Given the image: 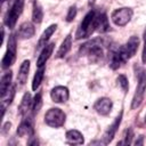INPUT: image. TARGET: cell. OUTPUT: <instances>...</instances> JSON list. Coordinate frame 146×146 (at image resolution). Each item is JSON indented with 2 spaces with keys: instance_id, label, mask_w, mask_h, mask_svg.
<instances>
[{
  "instance_id": "30",
  "label": "cell",
  "mask_w": 146,
  "mask_h": 146,
  "mask_svg": "<svg viewBox=\"0 0 146 146\" xmlns=\"http://www.w3.org/2000/svg\"><path fill=\"white\" fill-rule=\"evenodd\" d=\"M143 139H144V136H139V139L136 140V145H143Z\"/></svg>"
},
{
  "instance_id": "1",
  "label": "cell",
  "mask_w": 146,
  "mask_h": 146,
  "mask_svg": "<svg viewBox=\"0 0 146 146\" xmlns=\"http://www.w3.org/2000/svg\"><path fill=\"white\" fill-rule=\"evenodd\" d=\"M103 41L102 39H92L84 44H82L80 51L82 55H86L90 58L91 62H98L103 58L104 56V50H103Z\"/></svg>"
},
{
  "instance_id": "3",
  "label": "cell",
  "mask_w": 146,
  "mask_h": 146,
  "mask_svg": "<svg viewBox=\"0 0 146 146\" xmlns=\"http://www.w3.org/2000/svg\"><path fill=\"white\" fill-rule=\"evenodd\" d=\"M145 91H146V71H141L138 75V86L136 88V91H135V95L132 98V103H131L132 110L137 108L141 104V102L144 99Z\"/></svg>"
},
{
  "instance_id": "2",
  "label": "cell",
  "mask_w": 146,
  "mask_h": 146,
  "mask_svg": "<svg viewBox=\"0 0 146 146\" xmlns=\"http://www.w3.org/2000/svg\"><path fill=\"white\" fill-rule=\"evenodd\" d=\"M95 31H96V13L91 10L84 16L83 21L81 22L80 27L76 32V39L88 38Z\"/></svg>"
},
{
  "instance_id": "16",
  "label": "cell",
  "mask_w": 146,
  "mask_h": 146,
  "mask_svg": "<svg viewBox=\"0 0 146 146\" xmlns=\"http://www.w3.org/2000/svg\"><path fill=\"white\" fill-rule=\"evenodd\" d=\"M71 47H72V35L68 34V35L64 39V41L62 42V44H60V47H59V49H58V51H57V54H56V57H57V58L64 57V56L71 50Z\"/></svg>"
},
{
  "instance_id": "31",
  "label": "cell",
  "mask_w": 146,
  "mask_h": 146,
  "mask_svg": "<svg viewBox=\"0 0 146 146\" xmlns=\"http://www.w3.org/2000/svg\"><path fill=\"white\" fill-rule=\"evenodd\" d=\"M144 41H146V29L144 31Z\"/></svg>"
},
{
  "instance_id": "28",
  "label": "cell",
  "mask_w": 146,
  "mask_h": 146,
  "mask_svg": "<svg viewBox=\"0 0 146 146\" xmlns=\"http://www.w3.org/2000/svg\"><path fill=\"white\" fill-rule=\"evenodd\" d=\"M141 60H143V63H145V64H146V41H145V46H144V49H143Z\"/></svg>"
},
{
  "instance_id": "18",
  "label": "cell",
  "mask_w": 146,
  "mask_h": 146,
  "mask_svg": "<svg viewBox=\"0 0 146 146\" xmlns=\"http://www.w3.org/2000/svg\"><path fill=\"white\" fill-rule=\"evenodd\" d=\"M33 128L30 122L24 121L17 128V135L19 137H33Z\"/></svg>"
},
{
  "instance_id": "11",
  "label": "cell",
  "mask_w": 146,
  "mask_h": 146,
  "mask_svg": "<svg viewBox=\"0 0 146 146\" xmlns=\"http://www.w3.org/2000/svg\"><path fill=\"white\" fill-rule=\"evenodd\" d=\"M121 120H122V112H120V114L115 117L114 122L111 124V127H108V129L104 133V137H103L104 138V144H108V143L112 141V139L114 138V136H115V133L117 131V128H119V125L121 123Z\"/></svg>"
},
{
  "instance_id": "27",
  "label": "cell",
  "mask_w": 146,
  "mask_h": 146,
  "mask_svg": "<svg viewBox=\"0 0 146 146\" xmlns=\"http://www.w3.org/2000/svg\"><path fill=\"white\" fill-rule=\"evenodd\" d=\"M132 137H133V131H132V129H128L127 132H125V137H124V144H127V145L131 144Z\"/></svg>"
},
{
  "instance_id": "4",
  "label": "cell",
  "mask_w": 146,
  "mask_h": 146,
  "mask_svg": "<svg viewBox=\"0 0 146 146\" xmlns=\"http://www.w3.org/2000/svg\"><path fill=\"white\" fill-rule=\"evenodd\" d=\"M23 8H24V0H15V2L13 3L10 10H8L5 18V23L9 29H13L15 26L18 17L23 11Z\"/></svg>"
},
{
  "instance_id": "26",
  "label": "cell",
  "mask_w": 146,
  "mask_h": 146,
  "mask_svg": "<svg viewBox=\"0 0 146 146\" xmlns=\"http://www.w3.org/2000/svg\"><path fill=\"white\" fill-rule=\"evenodd\" d=\"M75 16H76V7L73 6V7H71V8L68 9V13H67V15H66V21H67V22H72Z\"/></svg>"
},
{
  "instance_id": "15",
  "label": "cell",
  "mask_w": 146,
  "mask_h": 146,
  "mask_svg": "<svg viewBox=\"0 0 146 146\" xmlns=\"http://www.w3.org/2000/svg\"><path fill=\"white\" fill-rule=\"evenodd\" d=\"M29 71H30V60H24L19 66V71H18V75H17V81L21 84H24L27 81Z\"/></svg>"
},
{
  "instance_id": "7",
  "label": "cell",
  "mask_w": 146,
  "mask_h": 146,
  "mask_svg": "<svg viewBox=\"0 0 146 146\" xmlns=\"http://www.w3.org/2000/svg\"><path fill=\"white\" fill-rule=\"evenodd\" d=\"M132 17V10L130 8H119V9H115L112 15H111V18L113 21V23L117 26H124L127 25L130 19Z\"/></svg>"
},
{
  "instance_id": "13",
  "label": "cell",
  "mask_w": 146,
  "mask_h": 146,
  "mask_svg": "<svg viewBox=\"0 0 146 146\" xmlns=\"http://www.w3.org/2000/svg\"><path fill=\"white\" fill-rule=\"evenodd\" d=\"M34 26L32 23L30 22H24L21 26H19V30H18V35L22 38V39H30L34 35Z\"/></svg>"
},
{
  "instance_id": "24",
  "label": "cell",
  "mask_w": 146,
  "mask_h": 146,
  "mask_svg": "<svg viewBox=\"0 0 146 146\" xmlns=\"http://www.w3.org/2000/svg\"><path fill=\"white\" fill-rule=\"evenodd\" d=\"M41 105H42L41 94H40V92H38V94L35 95V97H34L33 102H32V110H33V112H34V113H36V112L40 110Z\"/></svg>"
},
{
  "instance_id": "20",
  "label": "cell",
  "mask_w": 146,
  "mask_h": 146,
  "mask_svg": "<svg viewBox=\"0 0 146 146\" xmlns=\"http://www.w3.org/2000/svg\"><path fill=\"white\" fill-rule=\"evenodd\" d=\"M32 102L31 100V95L29 92H26L23 98H22V102L19 104V107H18V111H19V114L21 115H24L27 113V111L30 110V107H32Z\"/></svg>"
},
{
  "instance_id": "32",
  "label": "cell",
  "mask_w": 146,
  "mask_h": 146,
  "mask_svg": "<svg viewBox=\"0 0 146 146\" xmlns=\"http://www.w3.org/2000/svg\"><path fill=\"white\" fill-rule=\"evenodd\" d=\"M145 122H146V116H145Z\"/></svg>"
},
{
  "instance_id": "12",
  "label": "cell",
  "mask_w": 146,
  "mask_h": 146,
  "mask_svg": "<svg viewBox=\"0 0 146 146\" xmlns=\"http://www.w3.org/2000/svg\"><path fill=\"white\" fill-rule=\"evenodd\" d=\"M54 47H55V43H54V42H50L49 44H46V46H44V48L42 49V51H41V54L39 55V58H38V60H36V65H38L39 67H42V66L46 64V62L49 59L50 55L52 54Z\"/></svg>"
},
{
  "instance_id": "25",
  "label": "cell",
  "mask_w": 146,
  "mask_h": 146,
  "mask_svg": "<svg viewBox=\"0 0 146 146\" xmlns=\"http://www.w3.org/2000/svg\"><path fill=\"white\" fill-rule=\"evenodd\" d=\"M117 83H119V86L121 87V89L123 90V92H127V91H128L129 84H128V79H127L125 75H123V74L119 75V78H117Z\"/></svg>"
},
{
  "instance_id": "10",
  "label": "cell",
  "mask_w": 146,
  "mask_h": 146,
  "mask_svg": "<svg viewBox=\"0 0 146 146\" xmlns=\"http://www.w3.org/2000/svg\"><path fill=\"white\" fill-rule=\"evenodd\" d=\"M112 100L110 98H106V97H103L100 99H98L95 105H94V108L96 110V112L100 115H107L110 114V112L112 111Z\"/></svg>"
},
{
  "instance_id": "6",
  "label": "cell",
  "mask_w": 146,
  "mask_h": 146,
  "mask_svg": "<svg viewBox=\"0 0 146 146\" xmlns=\"http://www.w3.org/2000/svg\"><path fill=\"white\" fill-rule=\"evenodd\" d=\"M16 59V38L14 34H11L8 39V46H7V51L1 60V66L2 68H7L10 65L14 64Z\"/></svg>"
},
{
  "instance_id": "19",
  "label": "cell",
  "mask_w": 146,
  "mask_h": 146,
  "mask_svg": "<svg viewBox=\"0 0 146 146\" xmlns=\"http://www.w3.org/2000/svg\"><path fill=\"white\" fill-rule=\"evenodd\" d=\"M11 78H13V74L11 72H6L2 78H1V82H0V95L1 97L6 95V92L8 91V89L10 88V83H11Z\"/></svg>"
},
{
  "instance_id": "22",
  "label": "cell",
  "mask_w": 146,
  "mask_h": 146,
  "mask_svg": "<svg viewBox=\"0 0 146 146\" xmlns=\"http://www.w3.org/2000/svg\"><path fill=\"white\" fill-rule=\"evenodd\" d=\"M42 18H43V11H42V8H41V6L35 1L34 3H33V11H32V21L34 22V23H36V24H39V23H41V21H42Z\"/></svg>"
},
{
  "instance_id": "14",
  "label": "cell",
  "mask_w": 146,
  "mask_h": 146,
  "mask_svg": "<svg viewBox=\"0 0 146 146\" xmlns=\"http://www.w3.org/2000/svg\"><path fill=\"white\" fill-rule=\"evenodd\" d=\"M66 141L71 145H81L83 144V136L78 130H68L66 132Z\"/></svg>"
},
{
  "instance_id": "9",
  "label": "cell",
  "mask_w": 146,
  "mask_h": 146,
  "mask_svg": "<svg viewBox=\"0 0 146 146\" xmlns=\"http://www.w3.org/2000/svg\"><path fill=\"white\" fill-rule=\"evenodd\" d=\"M50 97L55 103H64L68 99V89L63 86H57L50 91Z\"/></svg>"
},
{
  "instance_id": "17",
  "label": "cell",
  "mask_w": 146,
  "mask_h": 146,
  "mask_svg": "<svg viewBox=\"0 0 146 146\" xmlns=\"http://www.w3.org/2000/svg\"><path fill=\"white\" fill-rule=\"evenodd\" d=\"M110 29L108 25V19L105 14L96 15V31H99L100 33L106 32Z\"/></svg>"
},
{
  "instance_id": "21",
  "label": "cell",
  "mask_w": 146,
  "mask_h": 146,
  "mask_svg": "<svg viewBox=\"0 0 146 146\" xmlns=\"http://www.w3.org/2000/svg\"><path fill=\"white\" fill-rule=\"evenodd\" d=\"M56 27H57L56 24H51L50 26H48V27L46 29V31L42 33V35H41V38H40V40H39V47L46 46V42L49 40V38H50V36L52 35V33L56 31Z\"/></svg>"
},
{
  "instance_id": "23",
  "label": "cell",
  "mask_w": 146,
  "mask_h": 146,
  "mask_svg": "<svg viewBox=\"0 0 146 146\" xmlns=\"http://www.w3.org/2000/svg\"><path fill=\"white\" fill-rule=\"evenodd\" d=\"M43 73H44V67L42 66L34 74V78H33V81H32V89L33 90H36L40 87V84L42 82V79H43Z\"/></svg>"
},
{
  "instance_id": "5",
  "label": "cell",
  "mask_w": 146,
  "mask_h": 146,
  "mask_svg": "<svg viewBox=\"0 0 146 146\" xmlns=\"http://www.w3.org/2000/svg\"><path fill=\"white\" fill-rule=\"evenodd\" d=\"M44 122L52 128L62 127L65 122V114L60 108H50L44 115Z\"/></svg>"
},
{
  "instance_id": "29",
  "label": "cell",
  "mask_w": 146,
  "mask_h": 146,
  "mask_svg": "<svg viewBox=\"0 0 146 146\" xmlns=\"http://www.w3.org/2000/svg\"><path fill=\"white\" fill-rule=\"evenodd\" d=\"M9 129H10V123H9V122H7V123H6V124L2 127V130H1V132H2V133H6V132H7Z\"/></svg>"
},
{
  "instance_id": "33",
  "label": "cell",
  "mask_w": 146,
  "mask_h": 146,
  "mask_svg": "<svg viewBox=\"0 0 146 146\" xmlns=\"http://www.w3.org/2000/svg\"><path fill=\"white\" fill-rule=\"evenodd\" d=\"M1 1H6V0H1Z\"/></svg>"
},
{
  "instance_id": "8",
  "label": "cell",
  "mask_w": 146,
  "mask_h": 146,
  "mask_svg": "<svg viewBox=\"0 0 146 146\" xmlns=\"http://www.w3.org/2000/svg\"><path fill=\"white\" fill-rule=\"evenodd\" d=\"M138 46H139V39L137 36H130L128 42L125 43V46L121 47L122 52H123L127 60L129 58H131L132 56H135V54L138 50Z\"/></svg>"
}]
</instances>
